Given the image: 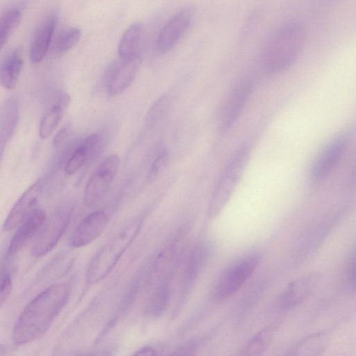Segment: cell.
Listing matches in <instances>:
<instances>
[{
	"label": "cell",
	"instance_id": "6da1fadb",
	"mask_svg": "<svg viewBox=\"0 0 356 356\" xmlns=\"http://www.w3.org/2000/svg\"><path fill=\"white\" fill-rule=\"evenodd\" d=\"M70 288L64 283L51 285L33 298L20 314L13 332L16 344H26L41 337L67 303Z\"/></svg>",
	"mask_w": 356,
	"mask_h": 356
},
{
	"label": "cell",
	"instance_id": "7a4b0ae2",
	"mask_svg": "<svg viewBox=\"0 0 356 356\" xmlns=\"http://www.w3.org/2000/svg\"><path fill=\"white\" fill-rule=\"evenodd\" d=\"M305 42V31L298 22H289L272 35L261 55V64L268 73L289 68L299 57Z\"/></svg>",
	"mask_w": 356,
	"mask_h": 356
},
{
	"label": "cell",
	"instance_id": "3957f363",
	"mask_svg": "<svg viewBox=\"0 0 356 356\" xmlns=\"http://www.w3.org/2000/svg\"><path fill=\"white\" fill-rule=\"evenodd\" d=\"M143 220H132L116 236L102 246L89 264L86 277L94 284L104 279L115 268L119 259L138 234Z\"/></svg>",
	"mask_w": 356,
	"mask_h": 356
},
{
	"label": "cell",
	"instance_id": "277c9868",
	"mask_svg": "<svg viewBox=\"0 0 356 356\" xmlns=\"http://www.w3.org/2000/svg\"><path fill=\"white\" fill-rule=\"evenodd\" d=\"M250 148L244 145L229 159L218 180L209 206L211 217L218 215L232 195L248 162Z\"/></svg>",
	"mask_w": 356,
	"mask_h": 356
},
{
	"label": "cell",
	"instance_id": "5b68a950",
	"mask_svg": "<svg viewBox=\"0 0 356 356\" xmlns=\"http://www.w3.org/2000/svg\"><path fill=\"white\" fill-rule=\"evenodd\" d=\"M259 262V256L253 254L231 265L217 281L212 292L213 299L219 302L232 296L252 274Z\"/></svg>",
	"mask_w": 356,
	"mask_h": 356
},
{
	"label": "cell",
	"instance_id": "8992f818",
	"mask_svg": "<svg viewBox=\"0 0 356 356\" xmlns=\"http://www.w3.org/2000/svg\"><path fill=\"white\" fill-rule=\"evenodd\" d=\"M120 159L115 154L105 158L88 179L84 190V202L88 207L97 204L104 197L118 174Z\"/></svg>",
	"mask_w": 356,
	"mask_h": 356
},
{
	"label": "cell",
	"instance_id": "52a82bcc",
	"mask_svg": "<svg viewBox=\"0 0 356 356\" xmlns=\"http://www.w3.org/2000/svg\"><path fill=\"white\" fill-rule=\"evenodd\" d=\"M71 216L72 209L65 207L55 211L45 220L31 248L32 256L42 257L55 247L67 229Z\"/></svg>",
	"mask_w": 356,
	"mask_h": 356
},
{
	"label": "cell",
	"instance_id": "ba28073f",
	"mask_svg": "<svg viewBox=\"0 0 356 356\" xmlns=\"http://www.w3.org/2000/svg\"><path fill=\"white\" fill-rule=\"evenodd\" d=\"M195 13L193 6H187L175 14L159 32L156 50L159 54L170 51L179 41L191 24Z\"/></svg>",
	"mask_w": 356,
	"mask_h": 356
},
{
	"label": "cell",
	"instance_id": "9c48e42d",
	"mask_svg": "<svg viewBox=\"0 0 356 356\" xmlns=\"http://www.w3.org/2000/svg\"><path fill=\"white\" fill-rule=\"evenodd\" d=\"M141 63L138 52L128 59L113 61L106 72V89L109 95L116 96L125 91L134 81Z\"/></svg>",
	"mask_w": 356,
	"mask_h": 356
},
{
	"label": "cell",
	"instance_id": "30bf717a",
	"mask_svg": "<svg viewBox=\"0 0 356 356\" xmlns=\"http://www.w3.org/2000/svg\"><path fill=\"white\" fill-rule=\"evenodd\" d=\"M349 138L341 134L330 140L315 158L310 175L315 181L325 179L336 167L348 148Z\"/></svg>",
	"mask_w": 356,
	"mask_h": 356
},
{
	"label": "cell",
	"instance_id": "8fae6325",
	"mask_svg": "<svg viewBox=\"0 0 356 356\" xmlns=\"http://www.w3.org/2000/svg\"><path fill=\"white\" fill-rule=\"evenodd\" d=\"M252 83L244 80L238 83L231 91L225 100L220 115V129L229 130L238 119L252 93Z\"/></svg>",
	"mask_w": 356,
	"mask_h": 356
},
{
	"label": "cell",
	"instance_id": "7c38bea8",
	"mask_svg": "<svg viewBox=\"0 0 356 356\" xmlns=\"http://www.w3.org/2000/svg\"><path fill=\"white\" fill-rule=\"evenodd\" d=\"M42 191L43 183L41 179H38L26 189L7 215L3 222L5 231L15 229L28 217L35 209Z\"/></svg>",
	"mask_w": 356,
	"mask_h": 356
},
{
	"label": "cell",
	"instance_id": "4fadbf2b",
	"mask_svg": "<svg viewBox=\"0 0 356 356\" xmlns=\"http://www.w3.org/2000/svg\"><path fill=\"white\" fill-rule=\"evenodd\" d=\"M320 281L321 274L318 272H311L293 280L280 297V307L288 309L300 305L312 294Z\"/></svg>",
	"mask_w": 356,
	"mask_h": 356
},
{
	"label": "cell",
	"instance_id": "5bb4252c",
	"mask_svg": "<svg viewBox=\"0 0 356 356\" xmlns=\"http://www.w3.org/2000/svg\"><path fill=\"white\" fill-rule=\"evenodd\" d=\"M108 222V218L104 211L90 213L74 229L70 238L71 245L74 248L88 245L102 234Z\"/></svg>",
	"mask_w": 356,
	"mask_h": 356
},
{
	"label": "cell",
	"instance_id": "9a60e30c",
	"mask_svg": "<svg viewBox=\"0 0 356 356\" xmlns=\"http://www.w3.org/2000/svg\"><path fill=\"white\" fill-rule=\"evenodd\" d=\"M46 220L45 212L35 208L19 225V228L11 238L7 254L13 256L18 253L29 241L42 228Z\"/></svg>",
	"mask_w": 356,
	"mask_h": 356
},
{
	"label": "cell",
	"instance_id": "2e32d148",
	"mask_svg": "<svg viewBox=\"0 0 356 356\" xmlns=\"http://www.w3.org/2000/svg\"><path fill=\"white\" fill-rule=\"evenodd\" d=\"M58 14L53 12L44 19L35 30L30 48V60L40 63L46 56L57 25Z\"/></svg>",
	"mask_w": 356,
	"mask_h": 356
},
{
	"label": "cell",
	"instance_id": "e0dca14e",
	"mask_svg": "<svg viewBox=\"0 0 356 356\" xmlns=\"http://www.w3.org/2000/svg\"><path fill=\"white\" fill-rule=\"evenodd\" d=\"M70 96L63 92L54 99L51 106L44 113L39 127L41 139H47L54 131L70 104Z\"/></svg>",
	"mask_w": 356,
	"mask_h": 356
},
{
	"label": "cell",
	"instance_id": "ac0fdd59",
	"mask_svg": "<svg viewBox=\"0 0 356 356\" xmlns=\"http://www.w3.org/2000/svg\"><path fill=\"white\" fill-rule=\"evenodd\" d=\"M101 141L99 134L95 133L86 137L74 151L65 166L67 175L75 174L95 152Z\"/></svg>",
	"mask_w": 356,
	"mask_h": 356
},
{
	"label": "cell",
	"instance_id": "d6986e66",
	"mask_svg": "<svg viewBox=\"0 0 356 356\" xmlns=\"http://www.w3.org/2000/svg\"><path fill=\"white\" fill-rule=\"evenodd\" d=\"M23 67L20 52L15 50L7 55L0 63V85L7 90H14L18 83Z\"/></svg>",
	"mask_w": 356,
	"mask_h": 356
},
{
	"label": "cell",
	"instance_id": "ffe728a7",
	"mask_svg": "<svg viewBox=\"0 0 356 356\" xmlns=\"http://www.w3.org/2000/svg\"><path fill=\"white\" fill-rule=\"evenodd\" d=\"M143 31V25L140 22L131 24L121 37L118 53L121 59H128L138 53V46Z\"/></svg>",
	"mask_w": 356,
	"mask_h": 356
},
{
	"label": "cell",
	"instance_id": "44dd1931",
	"mask_svg": "<svg viewBox=\"0 0 356 356\" xmlns=\"http://www.w3.org/2000/svg\"><path fill=\"white\" fill-rule=\"evenodd\" d=\"M329 343L327 334L320 332L311 334L300 341L292 350V355L300 356L319 355Z\"/></svg>",
	"mask_w": 356,
	"mask_h": 356
},
{
	"label": "cell",
	"instance_id": "7402d4cb",
	"mask_svg": "<svg viewBox=\"0 0 356 356\" xmlns=\"http://www.w3.org/2000/svg\"><path fill=\"white\" fill-rule=\"evenodd\" d=\"M276 330L275 324H270L259 330L248 342L242 350V355L248 356L262 355L272 341Z\"/></svg>",
	"mask_w": 356,
	"mask_h": 356
},
{
	"label": "cell",
	"instance_id": "603a6c76",
	"mask_svg": "<svg viewBox=\"0 0 356 356\" xmlns=\"http://www.w3.org/2000/svg\"><path fill=\"white\" fill-rule=\"evenodd\" d=\"M206 248L202 245H198L190 254L184 275V289H188L195 282L205 260Z\"/></svg>",
	"mask_w": 356,
	"mask_h": 356
},
{
	"label": "cell",
	"instance_id": "cb8c5ba5",
	"mask_svg": "<svg viewBox=\"0 0 356 356\" xmlns=\"http://www.w3.org/2000/svg\"><path fill=\"white\" fill-rule=\"evenodd\" d=\"M22 19L21 10L17 8H10L0 17V51L17 28Z\"/></svg>",
	"mask_w": 356,
	"mask_h": 356
},
{
	"label": "cell",
	"instance_id": "d4e9b609",
	"mask_svg": "<svg viewBox=\"0 0 356 356\" xmlns=\"http://www.w3.org/2000/svg\"><path fill=\"white\" fill-rule=\"evenodd\" d=\"M172 99L169 94L159 97L148 109L145 117V124L148 129L155 127L170 108Z\"/></svg>",
	"mask_w": 356,
	"mask_h": 356
},
{
	"label": "cell",
	"instance_id": "484cf974",
	"mask_svg": "<svg viewBox=\"0 0 356 356\" xmlns=\"http://www.w3.org/2000/svg\"><path fill=\"white\" fill-rule=\"evenodd\" d=\"M170 291L167 284H161L152 294L147 306V312L153 317H159L167 308Z\"/></svg>",
	"mask_w": 356,
	"mask_h": 356
},
{
	"label": "cell",
	"instance_id": "4316f807",
	"mask_svg": "<svg viewBox=\"0 0 356 356\" xmlns=\"http://www.w3.org/2000/svg\"><path fill=\"white\" fill-rule=\"evenodd\" d=\"M81 35V31L77 27H71L63 31L55 42V54L61 56L67 54L79 41Z\"/></svg>",
	"mask_w": 356,
	"mask_h": 356
},
{
	"label": "cell",
	"instance_id": "83f0119b",
	"mask_svg": "<svg viewBox=\"0 0 356 356\" xmlns=\"http://www.w3.org/2000/svg\"><path fill=\"white\" fill-rule=\"evenodd\" d=\"M168 161V152L162 149L152 162L147 175V180L149 182L155 180L164 170Z\"/></svg>",
	"mask_w": 356,
	"mask_h": 356
},
{
	"label": "cell",
	"instance_id": "f1b7e54d",
	"mask_svg": "<svg viewBox=\"0 0 356 356\" xmlns=\"http://www.w3.org/2000/svg\"><path fill=\"white\" fill-rule=\"evenodd\" d=\"M12 279L9 274H3L0 277V309L4 305L12 291Z\"/></svg>",
	"mask_w": 356,
	"mask_h": 356
},
{
	"label": "cell",
	"instance_id": "f546056e",
	"mask_svg": "<svg viewBox=\"0 0 356 356\" xmlns=\"http://www.w3.org/2000/svg\"><path fill=\"white\" fill-rule=\"evenodd\" d=\"M355 256L353 255L352 259H350L349 264L348 266V269L346 272V280L348 286L353 289H355Z\"/></svg>",
	"mask_w": 356,
	"mask_h": 356
},
{
	"label": "cell",
	"instance_id": "4dcf8cb0",
	"mask_svg": "<svg viewBox=\"0 0 356 356\" xmlns=\"http://www.w3.org/2000/svg\"><path fill=\"white\" fill-rule=\"evenodd\" d=\"M68 134V127H64L62 129H60L54 137L53 145L55 147L60 146L65 140Z\"/></svg>",
	"mask_w": 356,
	"mask_h": 356
},
{
	"label": "cell",
	"instance_id": "1f68e13d",
	"mask_svg": "<svg viewBox=\"0 0 356 356\" xmlns=\"http://www.w3.org/2000/svg\"><path fill=\"white\" fill-rule=\"evenodd\" d=\"M135 355H156V350L150 346H145L138 350Z\"/></svg>",
	"mask_w": 356,
	"mask_h": 356
},
{
	"label": "cell",
	"instance_id": "d6a6232c",
	"mask_svg": "<svg viewBox=\"0 0 356 356\" xmlns=\"http://www.w3.org/2000/svg\"><path fill=\"white\" fill-rule=\"evenodd\" d=\"M7 352V347L5 345L0 344V355H3Z\"/></svg>",
	"mask_w": 356,
	"mask_h": 356
}]
</instances>
